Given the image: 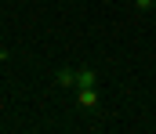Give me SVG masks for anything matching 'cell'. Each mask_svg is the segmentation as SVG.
Listing matches in <instances>:
<instances>
[{"instance_id": "6da1fadb", "label": "cell", "mask_w": 156, "mask_h": 134, "mask_svg": "<svg viewBox=\"0 0 156 134\" xmlns=\"http://www.w3.org/2000/svg\"><path fill=\"white\" fill-rule=\"evenodd\" d=\"M73 94H76V105L83 112H102V94H98V87H76Z\"/></svg>"}, {"instance_id": "7a4b0ae2", "label": "cell", "mask_w": 156, "mask_h": 134, "mask_svg": "<svg viewBox=\"0 0 156 134\" xmlns=\"http://www.w3.org/2000/svg\"><path fill=\"white\" fill-rule=\"evenodd\" d=\"M51 80H55L58 91H76V69H73V65H58V69L51 73Z\"/></svg>"}, {"instance_id": "3957f363", "label": "cell", "mask_w": 156, "mask_h": 134, "mask_svg": "<svg viewBox=\"0 0 156 134\" xmlns=\"http://www.w3.org/2000/svg\"><path fill=\"white\" fill-rule=\"evenodd\" d=\"M76 87H98V73L94 69H76Z\"/></svg>"}, {"instance_id": "277c9868", "label": "cell", "mask_w": 156, "mask_h": 134, "mask_svg": "<svg viewBox=\"0 0 156 134\" xmlns=\"http://www.w3.org/2000/svg\"><path fill=\"white\" fill-rule=\"evenodd\" d=\"M131 4H134V11H142V15H145V11H153V7H156V0H131Z\"/></svg>"}]
</instances>
